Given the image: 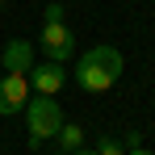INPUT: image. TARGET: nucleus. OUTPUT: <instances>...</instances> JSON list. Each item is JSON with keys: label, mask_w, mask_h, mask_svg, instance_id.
<instances>
[{"label": "nucleus", "mask_w": 155, "mask_h": 155, "mask_svg": "<svg viewBox=\"0 0 155 155\" xmlns=\"http://www.w3.org/2000/svg\"><path fill=\"white\" fill-rule=\"evenodd\" d=\"M71 155H97V147H76Z\"/></svg>", "instance_id": "obj_10"}, {"label": "nucleus", "mask_w": 155, "mask_h": 155, "mask_svg": "<svg viewBox=\"0 0 155 155\" xmlns=\"http://www.w3.org/2000/svg\"><path fill=\"white\" fill-rule=\"evenodd\" d=\"M29 101V76H21V71H4V80H0V113L8 117V113H21Z\"/></svg>", "instance_id": "obj_4"}, {"label": "nucleus", "mask_w": 155, "mask_h": 155, "mask_svg": "<svg viewBox=\"0 0 155 155\" xmlns=\"http://www.w3.org/2000/svg\"><path fill=\"white\" fill-rule=\"evenodd\" d=\"M42 17H46V21H63V17H67V8H63L59 0H51V4L42 8Z\"/></svg>", "instance_id": "obj_9"}, {"label": "nucleus", "mask_w": 155, "mask_h": 155, "mask_svg": "<svg viewBox=\"0 0 155 155\" xmlns=\"http://www.w3.org/2000/svg\"><path fill=\"white\" fill-rule=\"evenodd\" d=\"M42 54L54 59V63H63V59L76 54V34H71L67 21H46L42 25Z\"/></svg>", "instance_id": "obj_3"}, {"label": "nucleus", "mask_w": 155, "mask_h": 155, "mask_svg": "<svg viewBox=\"0 0 155 155\" xmlns=\"http://www.w3.org/2000/svg\"><path fill=\"white\" fill-rule=\"evenodd\" d=\"M97 155H122V143H117V138H109V134H105L101 143H97Z\"/></svg>", "instance_id": "obj_8"}, {"label": "nucleus", "mask_w": 155, "mask_h": 155, "mask_svg": "<svg viewBox=\"0 0 155 155\" xmlns=\"http://www.w3.org/2000/svg\"><path fill=\"white\" fill-rule=\"evenodd\" d=\"M0 8H4V0H0Z\"/></svg>", "instance_id": "obj_13"}, {"label": "nucleus", "mask_w": 155, "mask_h": 155, "mask_svg": "<svg viewBox=\"0 0 155 155\" xmlns=\"http://www.w3.org/2000/svg\"><path fill=\"white\" fill-rule=\"evenodd\" d=\"M122 76V51L117 46H88L76 63V84L84 92H109Z\"/></svg>", "instance_id": "obj_1"}, {"label": "nucleus", "mask_w": 155, "mask_h": 155, "mask_svg": "<svg viewBox=\"0 0 155 155\" xmlns=\"http://www.w3.org/2000/svg\"><path fill=\"white\" fill-rule=\"evenodd\" d=\"M0 63H4V71H21V76H25L29 67H34V42L13 38V42L0 51Z\"/></svg>", "instance_id": "obj_6"}, {"label": "nucleus", "mask_w": 155, "mask_h": 155, "mask_svg": "<svg viewBox=\"0 0 155 155\" xmlns=\"http://www.w3.org/2000/svg\"><path fill=\"white\" fill-rule=\"evenodd\" d=\"M25 76H29V88H34V92H42V97H54V92L63 88V80H67V76H63V63H54V59L34 63Z\"/></svg>", "instance_id": "obj_5"}, {"label": "nucleus", "mask_w": 155, "mask_h": 155, "mask_svg": "<svg viewBox=\"0 0 155 155\" xmlns=\"http://www.w3.org/2000/svg\"><path fill=\"white\" fill-rule=\"evenodd\" d=\"M54 138H59V151H67V155L76 151V147H84V130H80V126H67V122L59 126Z\"/></svg>", "instance_id": "obj_7"}, {"label": "nucleus", "mask_w": 155, "mask_h": 155, "mask_svg": "<svg viewBox=\"0 0 155 155\" xmlns=\"http://www.w3.org/2000/svg\"><path fill=\"white\" fill-rule=\"evenodd\" d=\"M21 113H25V126H29V147H42V143L54 138L59 126L67 122L63 109H59V101H54V97H42V92H34Z\"/></svg>", "instance_id": "obj_2"}, {"label": "nucleus", "mask_w": 155, "mask_h": 155, "mask_svg": "<svg viewBox=\"0 0 155 155\" xmlns=\"http://www.w3.org/2000/svg\"><path fill=\"white\" fill-rule=\"evenodd\" d=\"M126 155H151V151H143V147H130V151Z\"/></svg>", "instance_id": "obj_11"}, {"label": "nucleus", "mask_w": 155, "mask_h": 155, "mask_svg": "<svg viewBox=\"0 0 155 155\" xmlns=\"http://www.w3.org/2000/svg\"><path fill=\"white\" fill-rule=\"evenodd\" d=\"M51 155H67V151H51Z\"/></svg>", "instance_id": "obj_12"}]
</instances>
